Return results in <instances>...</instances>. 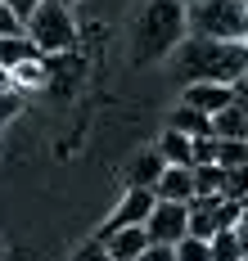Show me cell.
<instances>
[{
  "instance_id": "cell-1",
  "label": "cell",
  "mask_w": 248,
  "mask_h": 261,
  "mask_svg": "<svg viewBox=\"0 0 248 261\" xmlns=\"http://www.w3.org/2000/svg\"><path fill=\"white\" fill-rule=\"evenodd\" d=\"M185 32H190L185 0H144V9L136 18V32H131L136 63H149V59H163V54L181 50Z\"/></svg>"
},
{
  "instance_id": "cell-2",
  "label": "cell",
  "mask_w": 248,
  "mask_h": 261,
  "mask_svg": "<svg viewBox=\"0 0 248 261\" xmlns=\"http://www.w3.org/2000/svg\"><path fill=\"white\" fill-rule=\"evenodd\" d=\"M176 63L190 81H235L244 77L248 68V45L244 41H212V36H185L181 50H176Z\"/></svg>"
},
{
  "instance_id": "cell-3",
  "label": "cell",
  "mask_w": 248,
  "mask_h": 261,
  "mask_svg": "<svg viewBox=\"0 0 248 261\" xmlns=\"http://www.w3.org/2000/svg\"><path fill=\"white\" fill-rule=\"evenodd\" d=\"M194 36L212 41H248V5L244 0H194L185 5Z\"/></svg>"
},
{
  "instance_id": "cell-4",
  "label": "cell",
  "mask_w": 248,
  "mask_h": 261,
  "mask_svg": "<svg viewBox=\"0 0 248 261\" xmlns=\"http://www.w3.org/2000/svg\"><path fill=\"white\" fill-rule=\"evenodd\" d=\"M28 36L41 54H72L77 50V23H72V9L59 5V0H45L36 14L28 18Z\"/></svg>"
},
{
  "instance_id": "cell-5",
  "label": "cell",
  "mask_w": 248,
  "mask_h": 261,
  "mask_svg": "<svg viewBox=\"0 0 248 261\" xmlns=\"http://www.w3.org/2000/svg\"><path fill=\"white\" fill-rule=\"evenodd\" d=\"M154 203H158L154 189H127L122 203L113 207V216L95 230V239H109V234H117V230H136V225H144V221L154 216Z\"/></svg>"
},
{
  "instance_id": "cell-6",
  "label": "cell",
  "mask_w": 248,
  "mask_h": 261,
  "mask_svg": "<svg viewBox=\"0 0 248 261\" xmlns=\"http://www.w3.org/2000/svg\"><path fill=\"white\" fill-rule=\"evenodd\" d=\"M144 234L149 243H181V239L190 234V203H154V216L144 221Z\"/></svg>"
},
{
  "instance_id": "cell-7",
  "label": "cell",
  "mask_w": 248,
  "mask_h": 261,
  "mask_svg": "<svg viewBox=\"0 0 248 261\" xmlns=\"http://www.w3.org/2000/svg\"><path fill=\"white\" fill-rule=\"evenodd\" d=\"M181 104L199 108L203 117H217V113H226V108L239 104V95H235V86H226V81H185Z\"/></svg>"
},
{
  "instance_id": "cell-8",
  "label": "cell",
  "mask_w": 248,
  "mask_h": 261,
  "mask_svg": "<svg viewBox=\"0 0 248 261\" xmlns=\"http://www.w3.org/2000/svg\"><path fill=\"white\" fill-rule=\"evenodd\" d=\"M163 171H167V158L158 149H140L127 167V189H158Z\"/></svg>"
},
{
  "instance_id": "cell-9",
  "label": "cell",
  "mask_w": 248,
  "mask_h": 261,
  "mask_svg": "<svg viewBox=\"0 0 248 261\" xmlns=\"http://www.w3.org/2000/svg\"><path fill=\"white\" fill-rule=\"evenodd\" d=\"M154 194L163 203H194V167H167Z\"/></svg>"
},
{
  "instance_id": "cell-10",
  "label": "cell",
  "mask_w": 248,
  "mask_h": 261,
  "mask_svg": "<svg viewBox=\"0 0 248 261\" xmlns=\"http://www.w3.org/2000/svg\"><path fill=\"white\" fill-rule=\"evenodd\" d=\"M9 86L28 99V95H36V90H45L50 86V68H45V54L41 59H28V63H18L14 72H9Z\"/></svg>"
},
{
  "instance_id": "cell-11",
  "label": "cell",
  "mask_w": 248,
  "mask_h": 261,
  "mask_svg": "<svg viewBox=\"0 0 248 261\" xmlns=\"http://www.w3.org/2000/svg\"><path fill=\"white\" fill-rule=\"evenodd\" d=\"M104 243H109V257L113 261H140L144 252H149V234H144V225H136V230H117V234H109Z\"/></svg>"
},
{
  "instance_id": "cell-12",
  "label": "cell",
  "mask_w": 248,
  "mask_h": 261,
  "mask_svg": "<svg viewBox=\"0 0 248 261\" xmlns=\"http://www.w3.org/2000/svg\"><path fill=\"white\" fill-rule=\"evenodd\" d=\"M158 153L167 158V167H194V140L167 126L163 140H158Z\"/></svg>"
},
{
  "instance_id": "cell-13",
  "label": "cell",
  "mask_w": 248,
  "mask_h": 261,
  "mask_svg": "<svg viewBox=\"0 0 248 261\" xmlns=\"http://www.w3.org/2000/svg\"><path fill=\"white\" fill-rule=\"evenodd\" d=\"M167 126L171 130H181V135H190V140H203V135H212V117H203L199 108L190 104H181L171 117H167Z\"/></svg>"
},
{
  "instance_id": "cell-14",
  "label": "cell",
  "mask_w": 248,
  "mask_h": 261,
  "mask_svg": "<svg viewBox=\"0 0 248 261\" xmlns=\"http://www.w3.org/2000/svg\"><path fill=\"white\" fill-rule=\"evenodd\" d=\"M28 59H41V50L32 45V36H0V68H18Z\"/></svg>"
},
{
  "instance_id": "cell-15",
  "label": "cell",
  "mask_w": 248,
  "mask_h": 261,
  "mask_svg": "<svg viewBox=\"0 0 248 261\" xmlns=\"http://www.w3.org/2000/svg\"><path fill=\"white\" fill-rule=\"evenodd\" d=\"M212 135H217V140H248V113L239 104L217 113V117H212Z\"/></svg>"
},
{
  "instance_id": "cell-16",
  "label": "cell",
  "mask_w": 248,
  "mask_h": 261,
  "mask_svg": "<svg viewBox=\"0 0 248 261\" xmlns=\"http://www.w3.org/2000/svg\"><path fill=\"white\" fill-rule=\"evenodd\" d=\"M226 189V167L217 162H194V198H212Z\"/></svg>"
},
{
  "instance_id": "cell-17",
  "label": "cell",
  "mask_w": 248,
  "mask_h": 261,
  "mask_svg": "<svg viewBox=\"0 0 248 261\" xmlns=\"http://www.w3.org/2000/svg\"><path fill=\"white\" fill-rule=\"evenodd\" d=\"M208 243H212V261H244V239H239V230H221Z\"/></svg>"
},
{
  "instance_id": "cell-18",
  "label": "cell",
  "mask_w": 248,
  "mask_h": 261,
  "mask_svg": "<svg viewBox=\"0 0 248 261\" xmlns=\"http://www.w3.org/2000/svg\"><path fill=\"white\" fill-rule=\"evenodd\" d=\"M248 140H217V167H244Z\"/></svg>"
},
{
  "instance_id": "cell-19",
  "label": "cell",
  "mask_w": 248,
  "mask_h": 261,
  "mask_svg": "<svg viewBox=\"0 0 248 261\" xmlns=\"http://www.w3.org/2000/svg\"><path fill=\"white\" fill-rule=\"evenodd\" d=\"M176 261H212V243H208V239L185 234L181 243H176Z\"/></svg>"
},
{
  "instance_id": "cell-20",
  "label": "cell",
  "mask_w": 248,
  "mask_h": 261,
  "mask_svg": "<svg viewBox=\"0 0 248 261\" xmlns=\"http://www.w3.org/2000/svg\"><path fill=\"white\" fill-rule=\"evenodd\" d=\"M226 198H235V203H244L248 198V162L244 167H226V189H221Z\"/></svg>"
},
{
  "instance_id": "cell-21",
  "label": "cell",
  "mask_w": 248,
  "mask_h": 261,
  "mask_svg": "<svg viewBox=\"0 0 248 261\" xmlns=\"http://www.w3.org/2000/svg\"><path fill=\"white\" fill-rule=\"evenodd\" d=\"M23 113V95L18 90H0V135L9 130V122Z\"/></svg>"
},
{
  "instance_id": "cell-22",
  "label": "cell",
  "mask_w": 248,
  "mask_h": 261,
  "mask_svg": "<svg viewBox=\"0 0 248 261\" xmlns=\"http://www.w3.org/2000/svg\"><path fill=\"white\" fill-rule=\"evenodd\" d=\"M68 261H113V257H109V243L90 234V239H86V243H82V248H77V252H72Z\"/></svg>"
},
{
  "instance_id": "cell-23",
  "label": "cell",
  "mask_w": 248,
  "mask_h": 261,
  "mask_svg": "<svg viewBox=\"0 0 248 261\" xmlns=\"http://www.w3.org/2000/svg\"><path fill=\"white\" fill-rule=\"evenodd\" d=\"M0 36H28V23L9 9V0H0Z\"/></svg>"
},
{
  "instance_id": "cell-24",
  "label": "cell",
  "mask_w": 248,
  "mask_h": 261,
  "mask_svg": "<svg viewBox=\"0 0 248 261\" xmlns=\"http://www.w3.org/2000/svg\"><path fill=\"white\" fill-rule=\"evenodd\" d=\"M140 261H176V248H171V243H149V252Z\"/></svg>"
},
{
  "instance_id": "cell-25",
  "label": "cell",
  "mask_w": 248,
  "mask_h": 261,
  "mask_svg": "<svg viewBox=\"0 0 248 261\" xmlns=\"http://www.w3.org/2000/svg\"><path fill=\"white\" fill-rule=\"evenodd\" d=\"M41 5H45V0H9V9H14V14H18V18H23V23H28L32 14H36V9H41Z\"/></svg>"
},
{
  "instance_id": "cell-26",
  "label": "cell",
  "mask_w": 248,
  "mask_h": 261,
  "mask_svg": "<svg viewBox=\"0 0 248 261\" xmlns=\"http://www.w3.org/2000/svg\"><path fill=\"white\" fill-rule=\"evenodd\" d=\"M0 90H14V86H9V68H0Z\"/></svg>"
},
{
  "instance_id": "cell-27",
  "label": "cell",
  "mask_w": 248,
  "mask_h": 261,
  "mask_svg": "<svg viewBox=\"0 0 248 261\" xmlns=\"http://www.w3.org/2000/svg\"><path fill=\"white\" fill-rule=\"evenodd\" d=\"M59 5H68V9H72V5H82V0H59Z\"/></svg>"
},
{
  "instance_id": "cell-28",
  "label": "cell",
  "mask_w": 248,
  "mask_h": 261,
  "mask_svg": "<svg viewBox=\"0 0 248 261\" xmlns=\"http://www.w3.org/2000/svg\"><path fill=\"white\" fill-rule=\"evenodd\" d=\"M185 5H194V0H185Z\"/></svg>"
},
{
  "instance_id": "cell-29",
  "label": "cell",
  "mask_w": 248,
  "mask_h": 261,
  "mask_svg": "<svg viewBox=\"0 0 248 261\" xmlns=\"http://www.w3.org/2000/svg\"><path fill=\"white\" fill-rule=\"evenodd\" d=\"M244 5H248V0H244Z\"/></svg>"
},
{
  "instance_id": "cell-30",
  "label": "cell",
  "mask_w": 248,
  "mask_h": 261,
  "mask_svg": "<svg viewBox=\"0 0 248 261\" xmlns=\"http://www.w3.org/2000/svg\"><path fill=\"white\" fill-rule=\"evenodd\" d=\"M244 203H248V198H244Z\"/></svg>"
},
{
  "instance_id": "cell-31",
  "label": "cell",
  "mask_w": 248,
  "mask_h": 261,
  "mask_svg": "<svg viewBox=\"0 0 248 261\" xmlns=\"http://www.w3.org/2000/svg\"><path fill=\"white\" fill-rule=\"evenodd\" d=\"M244 45H248V41H244Z\"/></svg>"
}]
</instances>
